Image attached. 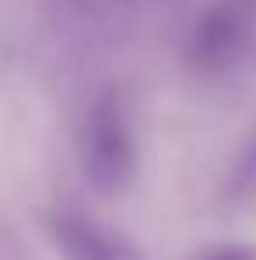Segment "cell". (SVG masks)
Listing matches in <instances>:
<instances>
[{
    "label": "cell",
    "instance_id": "cell-5",
    "mask_svg": "<svg viewBox=\"0 0 256 260\" xmlns=\"http://www.w3.org/2000/svg\"><path fill=\"white\" fill-rule=\"evenodd\" d=\"M200 260H256V246L253 243H228V246H217L211 253H204Z\"/></svg>",
    "mask_w": 256,
    "mask_h": 260
},
{
    "label": "cell",
    "instance_id": "cell-1",
    "mask_svg": "<svg viewBox=\"0 0 256 260\" xmlns=\"http://www.w3.org/2000/svg\"><path fill=\"white\" fill-rule=\"evenodd\" d=\"M81 169L91 190L102 197L127 193L137 179V141L127 95L120 88H109L88 109L81 134Z\"/></svg>",
    "mask_w": 256,
    "mask_h": 260
},
{
    "label": "cell",
    "instance_id": "cell-6",
    "mask_svg": "<svg viewBox=\"0 0 256 260\" xmlns=\"http://www.w3.org/2000/svg\"><path fill=\"white\" fill-rule=\"evenodd\" d=\"M4 260H18V250H14V243H11V239L4 243Z\"/></svg>",
    "mask_w": 256,
    "mask_h": 260
},
{
    "label": "cell",
    "instance_id": "cell-3",
    "mask_svg": "<svg viewBox=\"0 0 256 260\" xmlns=\"http://www.w3.org/2000/svg\"><path fill=\"white\" fill-rule=\"evenodd\" d=\"M46 236L60 260H148L144 250L120 229L78 211L46 215Z\"/></svg>",
    "mask_w": 256,
    "mask_h": 260
},
{
    "label": "cell",
    "instance_id": "cell-2",
    "mask_svg": "<svg viewBox=\"0 0 256 260\" xmlns=\"http://www.w3.org/2000/svg\"><path fill=\"white\" fill-rule=\"evenodd\" d=\"M256 56V0H211L186 36L182 60L197 78H221Z\"/></svg>",
    "mask_w": 256,
    "mask_h": 260
},
{
    "label": "cell",
    "instance_id": "cell-4",
    "mask_svg": "<svg viewBox=\"0 0 256 260\" xmlns=\"http://www.w3.org/2000/svg\"><path fill=\"white\" fill-rule=\"evenodd\" d=\"M232 190L239 197H249L256 193V137L246 144V151L239 155L235 169H232Z\"/></svg>",
    "mask_w": 256,
    "mask_h": 260
}]
</instances>
